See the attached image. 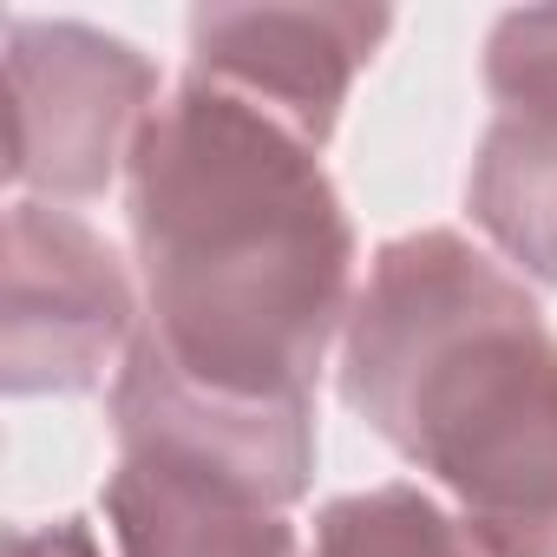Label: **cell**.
I'll return each instance as SVG.
<instances>
[{"mask_svg":"<svg viewBox=\"0 0 557 557\" xmlns=\"http://www.w3.org/2000/svg\"><path fill=\"white\" fill-rule=\"evenodd\" d=\"M125 216L138 335L184 381L230 400H315L361 296L355 223L315 145L184 73L132 151Z\"/></svg>","mask_w":557,"mask_h":557,"instance_id":"cell-1","label":"cell"},{"mask_svg":"<svg viewBox=\"0 0 557 557\" xmlns=\"http://www.w3.org/2000/svg\"><path fill=\"white\" fill-rule=\"evenodd\" d=\"M342 400L492 557H557V335L459 230L374 249L342 335Z\"/></svg>","mask_w":557,"mask_h":557,"instance_id":"cell-2","label":"cell"},{"mask_svg":"<svg viewBox=\"0 0 557 557\" xmlns=\"http://www.w3.org/2000/svg\"><path fill=\"white\" fill-rule=\"evenodd\" d=\"M8 184L40 203H79L99 197L119 171H132V151L151 125L158 66L86 21H8Z\"/></svg>","mask_w":557,"mask_h":557,"instance_id":"cell-3","label":"cell"},{"mask_svg":"<svg viewBox=\"0 0 557 557\" xmlns=\"http://www.w3.org/2000/svg\"><path fill=\"white\" fill-rule=\"evenodd\" d=\"M138 342V289L119 249L60 203L14 197L8 210V315H0V387L86 394L125 368Z\"/></svg>","mask_w":557,"mask_h":557,"instance_id":"cell-4","label":"cell"},{"mask_svg":"<svg viewBox=\"0 0 557 557\" xmlns=\"http://www.w3.org/2000/svg\"><path fill=\"white\" fill-rule=\"evenodd\" d=\"M387 27L381 8H197L184 73L322 151Z\"/></svg>","mask_w":557,"mask_h":557,"instance_id":"cell-5","label":"cell"},{"mask_svg":"<svg viewBox=\"0 0 557 557\" xmlns=\"http://www.w3.org/2000/svg\"><path fill=\"white\" fill-rule=\"evenodd\" d=\"M106 524L119 557H302L289 505H275L249 472L164 440L119 446Z\"/></svg>","mask_w":557,"mask_h":557,"instance_id":"cell-6","label":"cell"},{"mask_svg":"<svg viewBox=\"0 0 557 557\" xmlns=\"http://www.w3.org/2000/svg\"><path fill=\"white\" fill-rule=\"evenodd\" d=\"M112 433L210 453L249 472L275 505H296L315 485V400H230L184 381L145 335L112 374Z\"/></svg>","mask_w":557,"mask_h":557,"instance_id":"cell-7","label":"cell"},{"mask_svg":"<svg viewBox=\"0 0 557 557\" xmlns=\"http://www.w3.org/2000/svg\"><path fill=\"white\" fill-rule=\"evenodd\" d=\"M466 210L505 262L557 283V125L498 112L479 138Z\"/></svg>","mask_w":557,"mask_h":557,"instance_id":"cell-8","label":"cell"},{"mask_svg":"<svg viewBox=\"0 0 557 557\" xmlns=\"http://www.w3.org/2000/svg\"><path fill=\"white\" fill-rule=\"evenodd\" d=\"M309 557H492V550L426 485L394 479L322 505Z\"/></svg>","mask_w":557,"mask_h":557,"instance_id":"cell-9","label":"cell"},{"mask_svg":"<svg viewBox=\"0 0 557 557\" xmlns=\"http://www.w3.org/2000/svg\"><path fill=\"white\" fill-rule=\"evenodd\" d=\"M485 92L511 119L557 125V8H518L485 40Z\"/></svg>","mask_w":557,"mask_h":557,"instance_id":"cell-10","label":"cell"},{"mask_svg":"<svg viewBox=\"0 0 557 557\" xmlns=\"http://www.w3.org/2000/svg\"><path fill=\"white\" fill-rule=\"evenodd\" d=\"M8 557H106L86 518H53V524H21L8 537Z\"/></svg>","mask_w":557,"mask_h":557,"instance_id":"cell-11","label":"cell"}]
</instances>
